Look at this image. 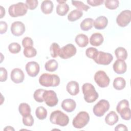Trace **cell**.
<instances>
[{"mask_svg": "<svg viewBox=\"0 0 131 131\" xmlns=\"http://www.w3.org/2000/svg\"><path fill=\"white\" fill-rule=\"evenodd\" d=\"M39 83L45 87H56L60 83V78L55 74L43 73L39 77Z\"/></svg>", "mask_w": 131, "mask_h": 131, "instance_id": "1", "label": "cell"}, {"mask_svg": "<svg viewBox=\"0 0 131 131\" xmlns=\"http://www.w3.org/2000/svg\"><path fill=\"white\" fill-rule=\"evenodd\" d=\"M84 99L88 103H93L98 98L99 95L93 84L90 83H84L82 86Z\"/></svg>", "mask_w": 131, "mask_h": 131, "instance_id": "2", "label": "cell"}, {"mask_svg": "<svg viewBox=\"0 0 131 131\" xmlns=\"http://www.w3.org/2000/svg\"><path fill=\"white\" fill-rule=\"evenodd\" d=\"M50 121L52 124L58 125L61 126H65L69 123V118L62 112L59 110H56L51 114Z\"/></svg>", "mask_w": 131, "mask_h": 131, "instance_id": "3", "label": "cell"}, {"mask_svg": "<svg viewBox=\"0 0 131 131\" xmlns=\"http://www.w3.org/2000/svg\"><path fill=\"white\" fill-rule=\"evenodd\" d=\"M27 11L28 8L26 4L23 2L12 5L8 9L9 14L13 17L23 16L27 13Z\"/></svg>", "mask_w": 131, "mask_h": 131, "instance_id": "4", "label": "cell"}, {"mask_svg": "<svg viewBox=\"0 0 131 131\" xmlns=\"http://www.w3.org/2000/svg\"><path fill=\"white\" fill-rule=\"evenodd\" d=\"M90 120L89 114L84 111L80 112L73 119L72 124L76 128H82L88 124Z\"/></svg>", "mask_w": 131, "mask_h": 131, "instance_id": "5", "label": "cell"}, {"mask_svg": "<svg viewBox=\"0 0 131 131\" xmlns=\"http://www.w3.org/2000/svg\"><path fill=\"white\" fill-rule=\"evenodd\" d=\"M110 106V105L107 100L101 99L93 107V113L97 117H102L109 110Z\"/></svg>", "mask_w": 131, "mask_h": 131, "instance_id": "6", "label": "cell"}, {"mask_svg": "<svg viewBox=\"0 0 131 131\" xmlns=\"http://www.w3.org/2000/svg\"><path fill=\"white\" fill-rule=\"evenodd\" d=\"M113 56L109 53L102 51H98L97 53L93 58L94 61L98 64L108 65L113 60Z\"/></svg>", "mask_w": 131, "mask_h": 131, "instance_id": "7", "label": "cell"}, {"mask_svg": "<svg viewBox=\"0 0 131 131\" xmlns=\"http://www.w3.org/2000/svg\"><path fill=\"white\" fill-rule=\"evenodd\" d=\"M94 80L100 88L107 87L110 82V79L106 73L103 71H97L94 75Z\"/></svg>", "mask_w": 131, "mask_h": 131, "instance_id": "8", "label": "cell"}, {"mask_svg": "<svg viewBox=\"0 0 131 131\" xmlns=\"http://www.w3.org/2000/svg\"><path fill=\"white\" fill-rule=\"evenodd\" d=\"M43 101L50 106L53 107L56 105L58 102V99L56 93L52 90H45L42 96Z\"/></svg>", "mask_w": 131, "mask_h": 131, "instance_id": "9", "label": "cell"}, {"mask_svg": "<svg viewBox=\"0 0 131 131\" xmlns=\"http://www.w3.org/2000/svg\"><path fill=\"white\" fill-rule=\"evenodd\" d=\"M131 20V11L129 10L122 11L117 17L116 23L121 27L127 26Z\"/></svg>", "mask_w": 131, "mask_h": 131, "instance_id": "10", "label": "cell"}, {"mask_svg": "<svg viewBox=\"0 0 131 131\" xmlns=\"http://www.w3.org/2000/svg\"><path fill=\"white\" fill-rule=\"evenodd\" d=\"M76 48L73 44L69 43L60 49L59 54L62 59H68L74 56L76 53Z\"/></svg>", "mask_w": 131, "mask_h": 131, "instance_id": "11", "label": "cell"}, {"mask_svg": "<svg viewBox=\"0 0 131 131\" xmlns=\"http://www.w3.org/2000/svg\"><path fill=\"white\" fill-rule=\"evenodd\" d=\"M11 31L12 34L16 36L22 35L26 30L25 25L21 21H14L11 24Z\"/></svg>", "mask_w": 131, "mask_h": 131, "instance_id": "12", "label": "cell"}, {"mask_svg": "<svg viewBox=\"0 0 131 131\" xmlns=\"http://www.w3.org/2000/svg\"><path fill=\"white\" fill-rule=\"evenodd\" d=\"M25 69L28 75L32 77L36 76L40 70L39 65L35 61L28 62L26 65Z\"/></svg>", "mask_w": 131, "mask_h": 131, "instance_id": "13", "label": "cell"}, {"mask_svg": "<svg viewBox=\"0 0 131 131\" xmlns=\"http://www.w3.org/2000/svg\"><path fill=\"white\" fill-rule=\"evenodd\" d=\"M11 79L15 83H20L23 82L24 80L25 75L23 71L19 68L13 69L11 72Z\"/></svg>", "mask_w": 131, "mask_h": 131, "instance_id": "14", "label": "cell"}, {"mask_svg": "<svg viewBox=\"0 0 131 131\" xmlns=\"http://www.w3.org/2000/svg\"><path fill=\"white\" fill-rule=\"evenodd\" d=\"M113 70L114 72L118 74L124 73L127 70V66L124 60L117 59L113 64Z\"/></svg>", "mask_w": 131, "mask_h": 131, "instance_id": "15", "label": "cell"}, {"mask_svg": "<svg viewBox=\"0 0 131 131\" xmlns=\"http://www.w3.org/2000/svg\"><path fill=\"white\" fill-rule=\"evenodd\" d=\"M76 104L75 101L72 99H66L62 101L61 103V107L65 111L71 113L75 109Z\"/></svg>", "mask_w": 131, "mask_h": 131, "instance_id": "16", "label": "cell"}, {"mask_svg": "<svg viewBox=\"0 0 131 131\" xmlns=\"http://www.w3.org/2000/svg\"><path fill=\"white\" fill-rule=\"evenodd\" d=\"M108 24V19L104 16L98 17L94 21L93 26L98 30H102L105 28Z\"/></svg>", "mask_w": 131, "mask_h": 131, "instance_id": "17", "label": "cell"}, {"mask_svg": "<svg viewBox=\"0 0 131 131\" xmlns=\"http://www.w3.org/2000/svg\"><path fill=\"white\" fill-rule=\"evenodd\" d=\"M67 92L72 96L77 95L79 92V86L77 81H71L67 85Z\"/></svg>", "mask_w": 131, "mask_h": 131, "instance_id": "18", "label": "cell"}, {"mask_svg": "<svg viewBox=\"0 0 131 131\" xmlns=\"http://www.w3.org/2000/svg\"><path fill=\"white\" fill-rule=\"evenodd\" d=\"M59 4L56 7V13L60 16L65 15L69 10V7L66 3V1H57Z\"/></svg>", "mask_w": 131, "mask_h": 131, "instance_id": "19", "label": "cell"}, {"mask_svg": "<svg viewBox=\"0 0 131 131\" xmlns=\"http://www.w3.org/2000/svg\"><path fill=\"white\" fill-rule=\"evenodd\" d=\"M104 38L102 35L99 33H93L90 38V44L93 46H100L103 42Z\"/></svg>", "mask_w": 131, "mask_h": 131, "instance_id": "20", "label": "cell"}, {"mask_svg": "<svg viewBox=\"0 0 131 131\" xmlns=\"http://www.w3.org/2000/svg\"><path fill=\"white\" fill-rule=\"evenodd\" d=\"M53 4L51 1H43L41 4V10L43 13L45 14H49L52 13L53 9Z\"/></svg>", "mask_w": 131, "mask_h": 131, "instance_id": "21", "label": "cell"}, {"mask_svg": "<svg viewBox=\"0 0 131 131\" xmlns=\"http://www.w3.org/2000/svg\"><path fill=\"white\" fill-rule=\"evenodd\" d=\"M76 44L80 47L84 48L89 43V38L88 36L83 34H79L77 35L75 39Z\"/></svg>", "mask_w": 131, "mask_h": 131, "instance_id": "22", "label": "cell"}, {"mask_svg": "<svg viewBox=\"0 0 131 131\" xmlns=\"http://www.w3.org/2000/svg\"><path fill=\"white\" fill-rule=\"evenodd\" d=\"M119 120V118L117 114L114 112H110L105 117V121L106 123L109 125H113L116 124Z\"/></svg>", "mask_w": 131, "mask_h": 131, "instance_id": "23", "label": "cell"}, {"mask_svg": "<svg viewBox=\"0 0 131 131\" xmlns=\"http://www.w3.org/2000/svg\"><path fill=\"white\" fill-rule=\"evenodd\" d=\"M94 20L92 18H85L80 23V26L82 30L86 31L91 29L93 26Z\"/></svg>", "mask_w": 131, "mask_h": 131, "instance_id": "24", "label": "cell"}, {"mask_svg": "<svg viewBox=\"0 0 131 131\" xmlns=\"http://www.w3.org/2000/svg\"><path fill=\"white\" fill-rule=\"evenodd\" d=\"M113 87L117 90L123 89L126 85V81L122 77H116L113 81Z\"/></svg>", "mask_w": 131, "mask_h": 131, "instance_id": "25", "label": "cell"}, {"mask_svg": "<svg viewBox=\"0 0 131 131\" xmlns=\"http://www.w3.org/2000/svg\"><path fill=\"white\" fill-rule=\"evenodd\" d=\"M115 55L117 59L125 60L127 57V52L123 47H118L115 51Z\"/></svg>", "mask_w": 131, "mask_h": 131, "instance_id": "26", "label": "cell"}, {"mask_svg": "<svg viewBox=\"0 0 131 131\" xmlns=\"http://www.w3.org/2000/svg\"><path fill=\"white\" fill-rule=\"evenodd\" d=\"M58 66L57 61L55 59H51L48 61L45 65V68L46 71L49 72H54L55 71Z\"/></svg>", "mask_w": 131, "mask_h": 131, "instance_id": "27", "label": "cell"}, {"mask_svg": "<svg viewBox=\"0 0 131 131\" xmlns=\"http://www.w3.org/2000/svg\"><path fill=\"white\" fill-rule=\"evenodd\" d=\"M83 15L82 11L77 9L72 11L68 15V19L70 21H75L79 19Z\"/></svg>", "mask_w": 131, "mask_h": 131, "instance_id": "28", "label": "cell"}, {"mask_svg": "<svg viewBox=\"0 0 131 131\" xmlns=\"http://www.w3.org/2000/svg\"><path fill=\"white\" fill-rule=\"evenodd\" d=\"M18 111L23 117L31 114V111L29 105L26 103H21L19 104L18 106Z\"/></svg>", "mask_w": 131, "mask_h": 131, "instance_id": "29", "label": "cell"}, {"mask_svg": "<svg viewBox=\"0 0 131 131\" xmlns=\"http://www.w3.org/2000/svg\"><path fill=\"white\" fill-rule=\"evenodd\" d=\"M35 115L38 119L43 120L46 118L47 116V110L42 106H39L36 109Z\"/></svg>", "mask_w": 131, "mask_h": 131, "instance_id": "30", "label": "cell"}, {"mask_svg": "<svg viewBox=\"0 0 131 131\" xmlns=\"http://www.w3.org/2000/svg\"><path fill=\"white\" fill-rule=\"evenodd\" d=\"M60 48L59 45L56 43L53 42L51 44L50 48V52L51 56L53 58H56L59 54Z\"/></svg>", "mask_w": 131, "mask_h": 131, "instance_id": "31", "label": "cell"}, {"mask_svg": "<svg viewBox=\"0 0 131 131\" xmlns=\"http://www.w3.org/2000/svg\"><path fill=\"white\" fill-rule=\"evenodd\" d=\"M37 51L33 47H28L25 48L24 50V55L26 57L32 58L35 57Z\"/></svg>", "mask_w": 131, "mask_h": 131, "instance_id": "32", "label": "cell"}, {"mask_svg": "<svg viewBox=\"0 0 131 131\" xmlns=\"http://www.w3.org/2000/svg\"><path fill=\"white\" fill-rule=\"evenodd\" d=\"M72 4L73 6L77 8V9L79 11H88V10L90 9V7L85 5L83 2L81 1H72Z\"/></svg>", "mask_w": 131, "mask_h": 131, "instance_id": "33", "label": "cell"}, {"mask_svg": "<svg viewBox=\"0 0 131 131\" xmlns=\"http://www.w3.org/2000/svg\"><path fill=\"white\" fill-rule=\"evenodd\" d=\"M104 5L106 8L115 10L119 7V2L118 0H106L104 1Z\"/></svg>", "mask_w": 131, "mask_h": 131, "instance_id": "34", "label": "cell"}, {"mask_svg": "<svg viewBox=\"0 0 131 131\" xmlns=\"http://www.w3.org/2000/svg\"><path fill=\"white\" fill-rule=\"evenodd\" d=\"M121 117L125 120H129L131 117L130 109L129 107H125L122 108L119 113Z\"/></svg>", "mask_w": 131, "mask_h": 131, "instance_id": "35", "label": "cell"}, {"mask_svg": "<svg viewBox=\"0 0 131 131\" xmlns=\"http://www.w3.org/2000/svg\"><path fill=\"white\" fill-rule=\"evenodd\" d=\"M45 90L39 89L36 90L33 94V97L35 100L38 102L41 103L43 101V99L42 98L43 94L45 92Z\"/></svg>", "mask_w": 131, "mask_h": 131, "instance_id": "36", "label": "cell"}, {"mask_svg": "<svg viewBox=\"0 0 131 131\" xmlns=\"http://www.w3.org/2000/svg\"><path fill=\"white\" fill-rule=\"evenodd\" d=\"M8 50L12 54H17L21 50L20 45L17 42L11 43L8 46Z\"/></svg>", "mask_w": 131, "mask_h": 131, "instance_id": "37", "label": "cell"}, {"mask_svg": "<svg viewBox=\"0 0 131 131\" xmlns=\"http://www.w3.org/2000/svg\"><path fill=\"white\" fill-rule=\"evenodd\" d=\"M23 123L27 126H31L34 123V118L31 114L23 117Z\"/></svg>", "mask_w": 131, "mask_h": 131, "instance_id": "38", "label": "cell"}, {"mask_svg": "<svg viewBox=\"0 0 131 131\" xmlns=\"http://www.w3.org/2000/svg\"><path fill=\"white\" fill-rule=\"evenodd\" d=\"M98 51L96 48L93 47H90L86 49L85 51V54L88 58L93 59V58L97 53Z\"/></svg>", "mask_w": 131, "mask_h": 131, "instance_id": "39", "label": "cell"}, {"mask_svg": "<svg viewBox=\"0 0 131 131\" xmlns=\"http://www.w3.org/2000/svg\"><path fill=\"white\" fill-rule=\"evenodd\" d=\"M125 107H129V102L126 99H123L118 103L116 106V111L119 113L122 108Z\"/></svg>", "mask_w": 131, "mask_h": 131, "instance_id": "40", "label": "cell"}, {"mask_svg": "<svg viewBox=\"0 0 131 131\" xmlns=\"http://www.w3.org/2000/svg\"><path fill=\"white\" fill-rule=\"evenodd\" d=\"M38 2L37 0H27L26 5L28 9L33 10H34L38 6Z\"/></svg>", "mask_w": 131, "mask_h": 131, "instance_id": "41", "label": "cell"}, {"mask_svg": "<svg viewBox=\"0 0 131 131\" xmlns=\"http://www.w3.org/2000/svg\"><path fill=\"white\" fill-rule=\"evenodd\" d=\"M22 45L24 48L28 47H33V41L30 37H26L22 40Z\"/></svg>", "mask_w": 131, "mask_h": 131, "instance_id": "42", "label": "cell"}, {"mask_svg": "<svg viewBox=\"0 0 131 131\" xmlns=\"http://www.w3.org/2000/svg\"><path fill=\"white\" fill-rule=\"evenodd\" d=\"M0 81L1 82L5 81L7 79L8 73L6 69L3 67L0 68Z\"/></svg>", "mask_w": 131, "mask_h": 131, "instance_id": "43", "label": "cell"}, {"mask_svg": "<svg viewBox=\"0 0 131 131\" xmlns=\"http://www.w3.org/2000/svg\"><path fill=\"white\" fill-rule=\"evenodd\" d=\"M86 2L88 4L93 7L100 6L104 2L103 0H88Z\"/></svg>", "mask_w": 131, "mask_h": 131, "instance_id": "44", "label": "cell"}, {"mask_svg": "<svg viewBox=\"0 0 131 131\" xmlns=\"http://www.w3.org/2000/svg\"><path fill=\"white\" fill-rule=\"evenodd\" d=\"M8 25L7 24L5 21H0V33L1 34H3L7 30Z\"/></svg>", "mask_w": 131, "mask_h": 131, "instance_id": "45", "label": "cell"}, {"mask_svg": "<svg viewBox=\"0 0 131 131\" xmlns=\"http://www.w3.org/2000/svg\"><path fill=\"white\" fill-rule=\"evenodd\" d=\"M115 130H121V131L127 130V128L126 125L122 124H119L116 126Z\"/></svg>", "mask_w": 131, "mask_h": 131, "instance_id": "46", "label": "cell"}, {"mask_svg": "<svg viewBox=\"0 0 131 131\" xmlns=\"http://www.w3.org/2000/svg\"><path fill=\"white\" fill-rule=\"evenodd\" d=\"M5 15V9L3 7V6H1V16L0 18H2Z\"/></svg>", "mask_w": 131, "mask_h": 131, "instance_id": "47", "label": "cell"}, {"mask_svg": "<svg viewBox=\"0 0 131 131\" xmlns=\"http://www.w3.org/2000/svg\"><path fill=\"white\" fill-rule=\"evenodd\" d=\"M4 130H13V131L15 130V129H14L12 127H11V126H6V127L4 129Z\"/></svg>", "mask_w": 131, "mask_h": 131, "instance_id": "48", "label": "cell"}]
</instances>
